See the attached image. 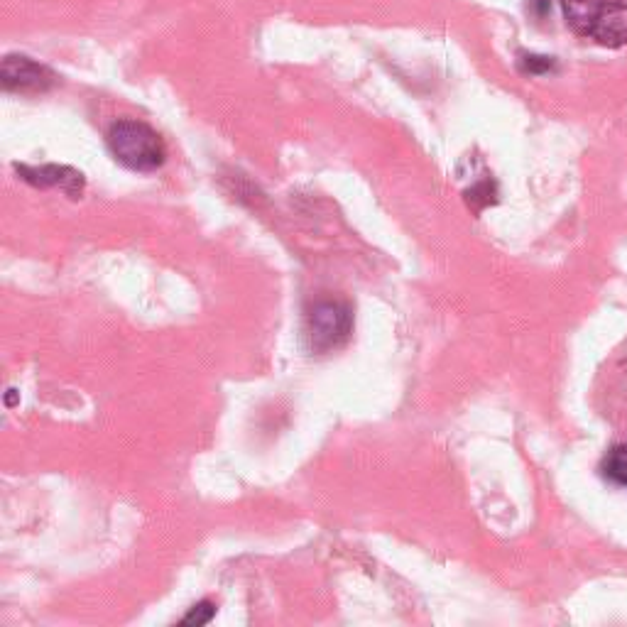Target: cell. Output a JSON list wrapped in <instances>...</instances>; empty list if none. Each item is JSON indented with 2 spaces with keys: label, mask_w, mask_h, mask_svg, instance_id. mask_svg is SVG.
Here are the masks:
<instances>
[{
  "label": "cell",
  "mask_w": 627,
  "mask_h": 627,
  "mask_svg": "<svg viewBox=\"0 0 627 627\" xmlns=\"http://www.w3.org/2000/svg\"><path fill=\"white\" fill-rule=\"evenodd\" d=\"M561 5H564V18L571 30L583 37H591L593 25L605 8V0H561Z\"/></svg>",
  "instance_id": "obj_6"
},
{
  "label": "cell",
  "mask_w": 627,
  "mask_h": 627,
  "mask_svg": "<svg viewBox=\"0 0 627 627\" xmlns=\"http://www.w3.org/2000/svg\"><path fill=\"white\" fill-rule=\"evenodd\" d=\"M591 40L603 47L627 45V5H605L591 30Z\"/></svg>",
  "instance_id": "obj_5"
},
{
  "label": "cell",
  "mask_w": 627,
  "mask_h": 627,
  "mask_svg": "<svg viewBox=\"0 0 627 627\" xmlns=\"http://www.w3.org/2000/svg\"><path fill=\"white\" fill-rule=\"evenodd\" d=\"M601 476L605 481L627 488V444H618L605 454L601 463Z\"/></svg>",
  "instance_id": "obj_7"
},
{
  "label": "cell",
  "mask_w": 627,
  "mask_h": 627,
  "mask_svg": "<svg viewBox=\"0 0 627 627\" xmlns=\"http://www.w3.org/2000/svg\"><path fill=\"white\" fill-rule=\"evenodd\" d=\"M549 3H552V0H530V8L534 10V15H537V18H544V15H547V10H549Z\"/></svg>",
  "instance_id": "obj_11"
},
{
  "label": "cell",
  "mask_w": 627,
  "mask_h": 627,
  "mask_svg": "<svg viewBox=\"0 0 627 627\" xmlns=\"http://www.w3.org/2000/svg\"><path fill=\"white\" fill-rule=\"evenodd\" d=\"M353 334V309L346 302L321 299L304 314V341L316 356L336 351Z\"/></svg>",
  "instance_id": "obj_2"
},
{
  "label": "cell",
  "mask_w": 627,
  "mask_h": 627,
  "mask_svg": "<svg viewBox=\"0 0 627 627\" xmlns=\"http://www.w3.org/2000/svg\"><path fill=\"white\" fill-rule=\"evenodd\" d=\"M517 64H520V72L532 74V76L549 74V72H554V67H556V62L552 57H542V54H520Z\"/></svg>",
  "instance_id": "obj_8"
},
{
  "label": "cell",
  "mask_w": 627,
  "mask_h": 627,
  "mask_svg": "<svg viewBox=\"0 0 627 627\" xmlns=\"http://www.w3.org/2000/svg\"><path fill=\"white\" fill-rule=\"evenodd\" d=\"M466 199H468V204L473 206V209H478V199L483 201V206L493 204V201H495L493 199V184H490L488 179H485V182L476 184V187H473V189H468Z\"/></svg>",
  "instance_id": "obj_10"
},
{
  "label": "cell",
  "mask_w": 627,
  "mask_h": 627,
  "mask_svg": "<svg viewBox=\"0 0 627 627\" xmlns=\"http://www.w3.org/2000/svg\"><path fill=\"white\" fill-rule=\"evenodd\" d=\"M0 84L10 94H47L57 84V74L25 54H8L0 64Z\"/></svg>",
  "instance_id": "obj_3"
},
{
  "label": "cell",
  "mask_w": 627,
  "mask_h": 627,
  "mask_svg": "<svg viewBox=\"0 0 627 627\" xmlns=\"http://www.w3.org/2000/svg\"><path fill=\"white\" fill-rule=\"evenodd\" d=\"M106 143L116 162L133 172H157L167 160V147L160 133L143 121L123 118L108 128Z\"/></svg>",
  "instance_id": "obj_1"
},
{
  "label": "cell",
  "mask_w": 627,
  "mask_h": 627,
  "mask_svg": "<svg viewBox=\"0 0 627 627\" xmlns=\"http://www.w3.org/2000/svg\"><path fill=\"white\" fill-rule=\"evenodd\" d=\"M15 172L25 179L27 184L37 189H62L64 194L79 199L84 194V174L79 169L67 167V165H40V167H27V165H15Z\"/></svg>",
  "instance_id": "obj_4"
},
{
  "label": "cell",
  "mask_w": 627,
  "mask_h": 627,
  "mask_svg": "<svg viewBox=\"0 0 627 627\" xmlns=\"http://www.w3.org/2000/svg\"><path fill=\"white\" fill-rule=\"evenodd\" d=\"M214 615H216V605L211 601H201L199 605H194L187 615H184L182 625H196V627L206 625L214 620Z\"/></svg>",
  "instance_id": "obj_9"
},
{
  "label": "cell",
  "mask_w": 627,
  "mask_h": 627,
  "mask_svg": "<svg viewBox=\"0 0 627 627\" xmlns=\"http://www.w3.org/2000/svg\"><path fill=\"white\" fill-rule=\"evenodd\" d=\"M15 400H18V390H8V395H5V405L15 407Z\"/></svg>",
  "instance_id": "obj_12"
}]
</instances>
